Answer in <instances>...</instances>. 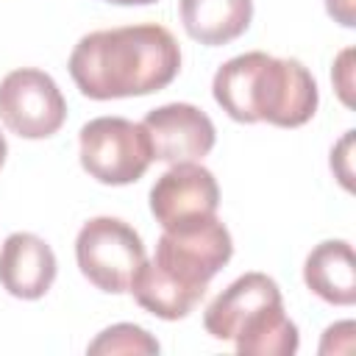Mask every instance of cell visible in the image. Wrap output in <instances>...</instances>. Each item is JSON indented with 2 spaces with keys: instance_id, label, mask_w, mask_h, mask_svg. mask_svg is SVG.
I'll list each match as a JSON object with an SVG mask.
<instances>
[{
  "instance_id": "cell-10",
  "label": "cell",
  "mask_w": 356,
  "mask_h": 356,
  "mask_svg": "<svg viewBox=\"0 0 356 356\" xmlns=\"http://www.w3.org/2000/svg\"><path fill=\"white\" fill-rule=\"evenodd\" d=\"M58 273L53 248L28 231H14L0 248V284L19 300H39L47 295Z\"/></svg>"
},
{
  "instance_id": "cell-5",
  "label": "cell",
  "mask_w": 356,
  "mask_h": 356,
  "mask_svg": "<svg viewBox=\"0 0 356 356\" xmlns=\"http://www.w3.org/2000/svg\"><path fill=\"white\" fill-rule=\"evenodd\" d=\"M81 167L106 186L139 181L153 164V150L142 122L125 117H95L78 134Z\"/></svg>"
},
{
  "instance_id": "cell-15",
  "label": "cell",
  "mask_w": 356,
  "mask_h": 356,
  "mask_svg": "<svg viewBox=\"0 0 356 356\" xmlns=\"http://www.w3.org/2000/svg\"><path fill=\"white\" fill-rule=\"evenodd\" d=\"M350 50H345L342 56H339V61H337V67H334V72H331V78H334V83H337V92H339V97L350 106V95H348V89H350V67H348V61H350Z\"/></svg>"
},
{
  "instance_id": "cell-1",
  "label": "cell",
  "mask_w": 356,
  "mask_h": 356,
  "mask_svg": "<svg viewBox=\"0 0 356 356\" xmlns=\"http://www.w3.org/2000/svg\"><path fill=\"white\" fill-rule=\"evenodd\" d=\"M70 75L83 97H142L170 86L181 70L175 36L156 22L92 31L70 53Z\"/></svg>"
},
{
  "instance_id": "cell-7",
  "label": "cell",
  "mask_w": 356,
  "mask_h": 356,
  "mask_svg": "<svg viewBox=\"0 0 356 356\" xmlns=\"http://www.w3.org/2000/svg\"><path fill=\"white\" fill-rule=\"evenodd\" d=\"M0 120L22 139H47L64 125L67 100L44 70L19 67L0 81Z\"/></svg>"
},
{
  "instance_id": "cell-4",
  "label": "cell",
  "mask_w": 356,
  "mask_h": 356,
  "mask_svg": "<svg viewBox=\"0 0 356 356\" xmlns=\"http://www.w3.org/2000/svg\"><path fill=\"white\" fill-rule=\"evenodd\" d=\"M231 256H234L231 231L214 214L178 228H164L150 261L172 281L206 292L209 281L231 261Z\"/></svg>"
},
{
  "instance_id": "cell-19",
  "label": "cell",
  "mask_w": 356,
  "mask_h": 356,
  "mask_svg": "<svg viewBox=\"0 0 356 356\" xmlns=\"http://www.w3.org/2000/svg\"><path fill=\"white\" fill-rule=\"evenodd\" d=\"M6 156H8V145H6V136L0 134V170H3V164H6Z\"/></svg>"
},
{
  "instance_id": "cell-2",
  "label": "cell",
  "mask_w": 356,
  "mask_h": 356,
  "mask_svg": "<svg viewBox=\"0 0 356 356\" xmlns=\"http://www.w3.org/2000/svg\"><path fill=\"white\" fill-rule=\"evenodd\" d=\"M217 106L236 122L306 125L320 103L314 75L298 58H275L250 50L220 64L211 81Z\"/></svg>"
},
{
  "instance_id": "cell-9",
  "label": "cell",
  "mask_w": 356,
  "mask_h": 356,
  "mask_svg": "<svg viewBox=\"0 0 356 356\" xmlns=\"http://www.w3.org/2000/svg\"><path fill=\"white\" fill-rule=\"evenodd\" d=\"M142 128L147 131L153 161L184 164L200 161L211 153L217 131L211 117L192 103H167L145 114Z\"/></svg>"
},
{
  "instance_id": "cell-13",
  "label": "cell",
  "mask_w": 356,
  "mask_h": 356,
  "mask_svg": "<svg viewBox=\"0 0 356 356\" xmlns=\"http://www.w3.org/2000/svg\"><path fill=\"white\" fill-rule=\"evenodd\" d=\"M128 292L134 295V300H136L145 312H150V314H156V317H161V320H184V317L203 300V295H206V292H200V289H189V286L172 281L170 275H164V273H161L153 261H147V259H145L142 267L136 270V275H134Z\"/></svg>"
},
{
  "instance_id": "cell-8",
  "label": "cell",
  "mask_w": 356,
  "mask_h": 356,
  "mask_svg": "<svg viewBox=\"0 0 356 356\" xmlns=\"http://www.w3.org/2000/svg\"><path fill=\"white\" fill-rule=\"evenodd\" d=\"M220 186L209 167L197 161L170 164L150 186V211L161 228H178L195 220L214 217Z\"/></svg>"
},
{
  "instance_id": "cell-16",
  "label": "cell",
  "mask_w": 356,
  "mask_h": 356,
  "mask_svg": "<svg viewBox=\"0 0 356 356\" xmlns=\"http://www.w3.org/2000/svg\"><path fill=\"white\" fill-rule=\"evenodd\" d=\"M325 11L345 28H353L356 25V17H353V0H325Z\"/></svg>"
},
{
  "instance_id": "cell-18",
  "label": "cell",
  "mask_w": 356,
  "mask_h": 356,
  "mask_svg": "<svg viewBox=\"0 0 356 356\" xmlns=\"http://www.w3.org/2000/svg\"><path fill=\"white\" fill-rule=\"evenodd\" d=\"M106 3H114V6H150L156 0H106Z\"/></svg>"
},
{
  "instance_id": "cell-17",
  "label": "cell",
  "mask_w": 356,
  "mask_h": 356,
  "mask_svg": "<svg viewBox=\"0 0 356 356\" xmlns=\"http://www.w3.org/2000/svg\"><path fill=\"white\" fill-rule=\"evenodd\" d=\"M350 142H353V131H348V134H345V139L331 150V161H348L345 147H348ZM331 170H337V175H339V181H342V186H345V189H350V172H348L345 167H339V164H337V167H331Z\"/></svg>"
},
{
  "instance_id": "cell-12",
  "label": "cell",
  "mask_w": 356,
  "mask_h": 356,
  "mask_svg": "<svg viewBox=\"0 0 356 356\" xmlns=\"http://www.w3.org/2000/svg\"><path fill=\"white\" fill-rule=\"evenodd\" d=\"M189 39L217 47L239 39L253 19V0H178Z\"/></svg>"
},
{
  "instance_id": "cell-14",
  "label": "cell",
  "mask_w": 356,
  "mask_h": 356,
  "mask_svg": "<svg viewBox=\"0 0 356 356\" xmlns=\"http://www.w3.org/2000/svg\"><path fill=\"white\" fill-rule=\"evenodd\" d=\"M89 353H159V342L134 323H117L89 342Z\"/></svg>"
},
{
  "instance_id": "cell-11",
  "label": "cell",
  "mask_w": 356,
  "mask_h": 356,
  "mask_svg": "<svg viewBox=\"0 0 356 356\" xmlns=\"http://www.w3.org/2000/svg\"><path fill=\"white\" fill-rule=\"evenodd\" d=\"M306 286L325 303L350 306L356 300V261L345 239H325L312 248L303 261Z\"/></svg>"
},
{
  "instance_id": "cell-3",
  "label": "cell",
  "mask_w": 356,
  "mask_h": 356,
  "mask_svg": "<svg viewBox=\"0 0 356 356\" xmlns=\"http://www.w3.org/2000/svg\"><path fill=\"white\" fill-rule=\"evenodd\" d=\"M209 337L234 342L242 356H292L300 345L298 325L284 314L278 284L267 273L231 281L203 312Z\"/></svg>"
},
{
  "instance_id": "cell-6",
  "label": "cell",
  "mask_w": 356,
  "mask_h": 356,
  "mask_svg": "<svg viewBox=\"0 0 356 356\" xmlns=\"http://www.w3.org/2000/svg\"><path fill=\"white\" fill-rule=\"evenodd\" d=\"M75 261L81 275L108 295L128 292L145 261L142 236L120 217H92L75 236Z\"/></svg>"
}]
</instances>
